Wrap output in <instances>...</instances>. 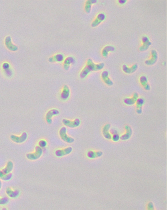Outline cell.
<instances>
[{
    "instance_id": "1",
    "label": "cell",
    "mask_w": 167,
    "mask_h": 210,
    "mask_svg": "<svg viewBox=\"0 0 167 210\" xmlns=\"http://www.w3.org/2000/svg\"><path fill=\"white\" fill-rule=\"evenodd\" d=\"M85 67L90 73L92 71H97L102 70L105 67V64L103 63L96 64L92 59H89L86 62Z\"/></svg>"
},
{
    "instance_id": "2",
    "label": "cell",
    "mask_w": 167,
    "mask_h": 210,
    "mask_svg": "<svg viewBox=\"0 0 167 210\" xmlns=\"http://www.w3.org/2000/svg\"><path fill=\"white\" fill-rule=\"evenodd\" d=\"M59 135L61 139L64 142L69 143H73L74 140L73 138L69 136L67 134V129L65 127H63L60 129Z\"/></svg>"
},
{
    "instance_id": "3",
    "label": "cell",
    "mask_w": 167,
    "mask_h": 210,
    "mask_svg": "<svg viewBox=\"0 0 167 210\" xmlns=\"http://www.w3.org/2000/svg\"><path fill=\"white\" fill-rule=\"evenodd\" d=\"M42 148L39 146H37L35 151L32 153L28 154L26 155L27 159L30 160H36L39 159L42 154Z\"/></svg>"
},
{
    "instance_id": "4",
    "label": "cell",
    "mask_w": 167,
    "mask_h": 210,
    "mask_svg": "<svg viewBox=\"0 0 167 210\" xmlns=\"http://www.w3.org/2000/svg\"><path fill=\"white\" fill-rule=\"evenodd\" d=\"M63 124L67 127L74 128L78 127L80 124V120L78 118H76L74 120H71L66 119L62 120Z\"/></svg>"
},
{
    "instance_id": "5",
    "label": "cell",
    "mask_w": 167,
    "mask_h": 210,
    "mask_svg": "<svg viewBox=\"0 0 167 210\" xmlns=\"http://www.w3.org/2000/svg\"><path fill=\"white\" fill-rule=\"evenodd\" d=\"M59 114V111L57 109H53L49 110L46 114L45 120L48 124L52 122V118L54 116L57 115Z\"/></svg>"
},
{
    "instance_id": "6",
    "label": "cell",
    "mask_w": 167,
    "mask_h": 210,
    "mask_svg": "<svg viewBox=\"0 0 167 210\" xmlns=\"http://www.w3.org/2000/svg\"><path fill=\"white\" fill-rule=\"evenodd\" d=\"M28 134L27 133L24 132L22 133L21 136L20 137L14 135H11L10 139L11 140L14 142L21 143L24 142L27 139Z\"/></svg>"
},
{
    "instance_id": "7",
    "label": "cell",
    "mask_w": 167,
    "mask_h": 210,
    "mask_svg": "<svg viewBox=\"0 0 167 210\" xmlns=\"http://www.w3.org/2000/svg\"><path fill=\"white\" fill-rule=\"evenodd\" d=\"M151 57L149 59L146 60L145 61V64L148 65H153L156 63L158 58L157 52L153 50L151 51Z\"/></svg>"
},
{
    "instance_id": "8",
    "label": "cell",
    "mask_w": 167,
    "mask_h": 210,
    "mask_svg": "<svg viewBox=\"0 0 167 210\" xmlns=\"http://www.w3.org/2000/svg\"><path fill=\"white\" fill-rule=\"evenodd\" d=\"M73 149L71 147H68L63 149H59L55 152L56 156L61 157L70 154L72 151Z\"/></svg>"
},
{
    "instance_id": "9",
    "label": "cell",
    "mask_w": 167,
    "mask_h": 210,
    "mask_svg": "<svg viewBox=\"0 0 167 210\" xmlns=\"http://www.w3.org/2000/svg\"><path fill=\"white\" fill-rule=\"evenodd\" d=\"M70 95V90L68 86L66 85L63 86L60 94L61 99L64 100H67L69 97Z\"/></svg>"
},
{
    "instance_id": "10",
    "label": "cell",
    "mask_w": 167,
    "mask_h": 210,
    "mask_svg": "<svg viewBox=\"0 0 167 210\" xmlns=\"http://www.w3.org/2000/svg\"><path fill=\"white\" fill-rule=\"evenodd\" d=\"M142 40L143 45L140 47L139 50L141 51H144L148 49L150 46L151 45V43L146 36L143 37Z\"/></svg>"
},
{
    "instance_id": "11",
    "label": "cell",
    "mask_w": 167,
    "mask_h": 210,
    "mask_svg": "<svg viewBox=\"0 0 167 210\" xmlns=\"http://www.w3.org/2000/svg\"><path fill=\"white\" fill-rule=\"evenodd\" d=\"M106 18V16L104 14L100 13L96 17L93 22L91 26L93 27H95L98 26L100 23L104 21Z\"/></svg>"
},
{
    "instance_id": "12",
    "label": "cell",
    "mask_w": 167,
    "mask_h": 210,
    "mask_svg": "<svg viewBox=\"0 0 167 210\" xmlns=\"http://www.w3.org/2000/svg\"><path fill=\"white\" fill-rule=\"evenodd\" d=\"M5 44L8 50L13 51H16L18 50V47L13 43L10 36L7 37L5 38Z\"/></svg>"
},
{
    "instance_id": "13",
    "label": "cell",
    "mask_w": 167,
    "mask_h": 210,
    "mask_svg": "<svg viewBox=\"0 0 167 210\" xmlns=\"http://www.w3.org/2000/svg\"><path fill=\"white\" fill-rule=\"evenodd\" d=\"M101 77L103 81L106 85L109 86L113 85V82L109 77L108 71H103L102 73Z\"/></svg>"
},
{
    "instance_id": "14",
    "label": "cell",
    "mask_w": 167,
    "mask_h": 210,
    "mask_svg": "<svg viewBox=\"0 0 167 210\" xmlns=\"http://www.w3.org/2000/svg\"><path fill=\"white\" fill-rule=\"evenodd\" d=\"M139 94L137 93H134L131 98L125 99L124 100V102L126 105H134L136 103L137 100L139 98Z\"/></svg>"
},
{
    "instance_id": "15",
    "label": "cell",
    "mask_w": 167,
    "mask_h": 210,
    "mask_svg": "<svg viewBox=\"0 0 167 210\" xmlns=\"http://www.w3.org/2000/svg\"><path fill=\"white\" fill-rule=\"evenodd\" d=\"M75 60L73 57L68 56L66 58L63 62V66L64 70H68L69 69L70 65L74 63Z\"/></svg>"
},
{
    "instance_id": "16",
    "label": "cell",
    "mask_w": 167,
    "mask_h": 210,
    "mask_svg": "<svg viewBox=\"0 0 167 210\" xmlns=\"http://www.w3.org/2000/svg\"><path fill=\"white\" fill-rule=\"evenodd\" d=\"M138 68L137 64H135L132 65L131 67H128L127 65H124L122 66V70L124 72L127 74H130L134 73L136 72Z\"/></svg>"
},
{
    "instance_id": "17",
    "label": "cell",
    "mask_w": 167,
    "mask_h": 210,
    "mask_svg": "<svg viewBox=\"0 0 167 210\" xmlns=\"http://www.w3.org/2000/svg\"><path fill=\"white\" fill-rule=\"evenodd\" d=\"M64 60V56L61 54H57L49 58L48 61L50 63L61 62Z\"/></svg>"
},
{
    "instance_id": "18",
    "label": "cell",
    "mask_w": 167,
    "mask_h": 210,
    "mask_svg": "<svg viewBox=\"0 0 167 210\" xmlns=\"http://www.w3.org/2000/svg\"><path fill=\"white\" fill-rule=\"evenodd\" d=\"M139 81L140 84L145 90L149 91L151 90V87L148 82L147 78L145 76H142L140 77Z\"/></svg>"
},
{
    "instance_id": "19",
    "label": "cell",
    "mask_w": 167,
    "mask_h": 210,
    "mask_svg": "<svg viewBox=\"0 0 167 210\" xmlns=\"http://www.w3.org/2000/svg\"><path fill=\"white\" fill-rule=\"evenodd\" d=\"M6 192L8 196L11 198H16L18 197L19 195L20 192L18 190L13 191L10 188H7Z\"/></svg>"
},
{
    "instance_id": "20",
    "label": "cell",
    "mask_w": 167,
    "mask_h": 210,
    "mask_svg": "<svg viewBox=\"0 0 167 210\" xmlns=\"http://www.w3.org/2000/svg\"><path fill=\"white\" fill-rule=\"evenodd\" d=\"M145 100L142 98H138L136 103V111L137 114H140L142 113V107L144 103Z\"/></svg>"
},
{
    "instance_id": "21",
    "label": "cell",
    "mask_w": 167,
    "mask_h": 210,
    "mask_svg": "<svg viewBox=\"0 0 167 210\" xmlns=\"http://www.w3.org/2000/svg\"><path fill=\"white\" fill-rule=\"evenodd\" d=\"M97 1L96 0H88L86 1L85 5V10L87 13L91 12L92 5L96 3Z\"/></svg>"
},
{
    "instance_id": "22",
    "label": "cell",
    "mask_w": 167,
    "mask_h": 210,
    "mask_svg": "<svg viewBox=\"0 0 167 210\" xmlns=\"http://www.w3.org/2000/svg\"><path fill=\"white\" fill-rule=\"evenodd\" d=\"M103 154L102 152L98 151L95 152L93 151H90L88 152L87 156L91 159H93L96 157H101Z\"/></svg>"
},
{
    "instance_id": "23",
    "label": "cell",
    "mask_w": 167,
    "mask_h": 210,
    "mask_svg": "<svg viewBox=\"0 0 167 210\" xmlns=\"http://www.w3.org/2000/svg\"><path fill=\"white\" fill-rule=\"evenodd\" d=\"M115 48L111 46H106L102 51V56L104 57H107L109 52H113L115 51Z\"/></svg>"
},
{
    "instance_id": "24",
    "label": "cell",
    "mask_w": 167,
    "mask_h": 210,
    "mask_svg": "<svg viewBox=\"0 0 167 210\" xmlns=\"http://www.w3.org/2000/svg\"><path fill=\"white\" fill-rule=\"evenodd\" d=\"M110 127V125H105L103 128V136L106 139L110 140L112 139V136L111 134L109 132V129Z\"/></svg>"
},
{
    "instance_id": "25",
    "label": "cell",
    "mask_w": 167,
    "mask_h": 210,
    "mask_svg": "<svg viewBox=\"0 0 167 210\" xmlns=\"http://www.w3.org/2000/svg\"><path fill=\"white\" fill-rule=\"evenodd\" d=\"M13 167V163L11 161H8L7 162L6 167L2 171L5 174H8L12 171Z\"/></svg>"
},
{
    "instance_id": "26",
    "label": "cell",
    "mask_w": 167,
    "mask_h": 210,
    "mask_svg": "<svg viewBox=\"0 0 167 210\" xmlns=\"http://www.w3.org/2000/svg\"><path fill=\"white\" fill-rule=\"evenodd\" d=\"M2 68L4 69L6 74L8 77H11L12 75V71L10 68V65L7 63H5L2 65Z\"/></svg>"
},
{
    "instance_id": "27",
    "label": "cell",
    "mask_w": 167,
    "mask_h": 210,
    "mask_svg": "<svg viewBox=\"0 0 167 210\" xmlns=\"http://www.w3.org/2000/svg\"><path fill=\"white\" fill-rule=\"evenodd\" d=\"M125 129L126 131V133L122 135L120 138L122 140H128L130 137L132 133V130L131 128L128 126H126Z\"/></svg>"
},
{
    "instance_id": "28",
    "label": "cell",
    "mask_w": 167,
    "mask_h": 210,
    "mask_svg": "<svg viewBox=\"0 0 167 210\" xmlns=\"http://www.w3.org/2000/svg\"><path fill=\"white\" fill-rule=\"evenodd\" d=\"M13 175L11 173L5 174L2 171L0 170V179L7 181L11 179Z\"/></svg>"
},
{
    "instance_id": "29",
    "label": "cell",
    "mask_w": 167,
    "mask_h": 210,
    "mask_svg": "<svg viewBox=\"0 0 167 210\" xmlns=\"http://www.w3.org/2000/svg\"><path fill=\"white\" fill-rule=\"evenodd\" d=\"M9 200L7 197L0 198V205H5L7 204Z\"/></svg>"
},
{
    "instance_id": "30",
    "label": "cell",
    "mask_w": 167,
    "mask_h": 210,
    "mask_svg": "<svg viewBox=\"0 0 167 210\" xmlns=\"http://www.w3.org/2000/svg\"><path fill=\"white\" fill-rule=\"evenodd\" d=\"M47 142L46 140H40L39 142V146L41 148H44L46 147L47 146Z\"/></svg>"
},
{
    "instance_id": "31",
    "label": "cell",
    "mask_w": 167,
    "mask_h": 210,
    "mask_svg": "<svg viewBox=\"0 0 167 210\" xmlns=\"http://www.w3.org/2000/svg\"><path fill=\"white\" fill-rule=\"evenodd\" d=\"M112 140L114 142H117L120 139V137L118 134H116L113 135V136L112 137Z\"/></svg>"
},
{
    "instance_id": "32",
    "label": "cell",
    "mask_w": 167,
    "mask_h": 210,
    "mask_svg": "<svg viewBox=\"0 0 167 210\" xmlns=\"http://www.w3.org/2000/svg\"><path fill=\"white\" fill-rule=\"evenodd\" d=\"M110 134H113V135L114 134H117V131L116 130H115V129H112L110 130Z\"/></svg>"
},
{
    "instance_id": "33",
    "label": "cell",
    "mask_w": 167,
    "mask_h": 210,
    "mask_svg": "<svg viewBox=\"0 0 167 210\" xmlns=\"http://www.w3.org/2000/svg\"><path fill=\"white\" fill-rule=\"evenodd\" d=\"M127 1L126 0H119V2L120 4H124Z\"/></svg>"
},
{
    "instance_id": "34",
    "label": "cell",
    "mask_w": 167,
    "mask_h": 210,
    "mask_svg": "<svg viewBox=\"0 0 167 210\" xmlns=\"http://www.w3.org/2000/svg\"><path fill=\"white\" fill-rule=\"evenodd\" d=\"M149 209H152V208H154L153 205L151 203H150L149 204Z\"/></svg>"
},
{
    "instance_id": "35",
    "label": "cell",
    "mask_w": 167,
    "mask_h": 210,
    "mask_svg": "<svg viewBox=\"0 0 167 210\" xmlns=\"http://www.w3.org/2000/svg\"><path fill=\"white\" fill-rule=\"evenodd\" d=\"M1 186H2V183H1V180H0V190H1Z\"/></svg>"
},
{
    "instance_id": "36",
    "label": "cell",
    "mask_w": 167,
    "mask_h": 210,
    "mask_svg": "<svg viewBox=\"0 0 167 210\" xmlns=\"http://www.w3.org/2000/svg\"><path fill=\"white\" fill-rule=\"evenodd\" d=\"M2 209L3 210H6V209H5V208H4V209Z\"/></svg>"
}]
</instances>
